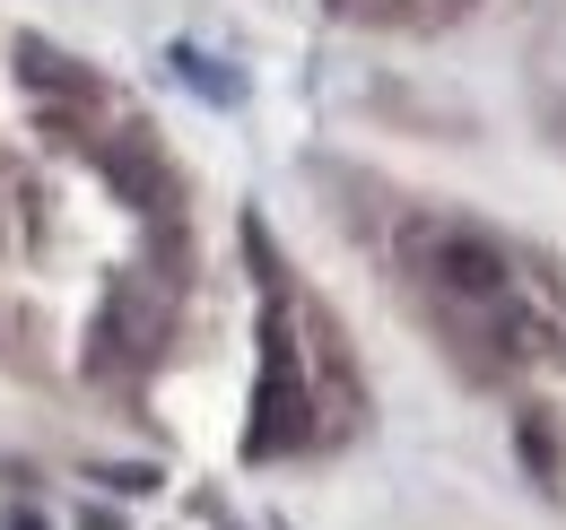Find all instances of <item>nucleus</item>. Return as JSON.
I'll return each mask as SVG.
<instances>
[{
  "label": "nucleus",
  "mask_w": 566,
  "mask_h": 530,
  "mask_svg": "<svg viewBox=\"0 0 566 530\" xmlns=\"http://www.w3.org/2000/svg\"><path fill=\"white\" fill-rule=\"evenodd\" d=\"M436 287H453L462 305H496L514 287V262L496 253L489 235H436Z\"/></svg>",
  "instance_id": "obj_2"
},
{
  "label": "nucleus",
  "mask_w": 566,
  "mask_h": 530,
  "mask_svg": "<svg viewBox=\"0 0 566 530\" xmlns=\"http://www.w3.org/2000/svg\"><path fill=\"white\" fill-rule=\"evenodd\" d=\"M87 166L132 200V209H166V192H175V183H166V166L148 157L140 139H87Z\"/></svg>",
  "instance_id": "obj_3"
},
{
  "label": "nucleus",
  "mask_w": 566,
  "mask_h": 530,
  "mask_svg": "<svg viewBox=\"0 0 566 530\" xmlns=\"http://www.w3.org/2000/svg\"><path fill=\"white\" fill-rule=\"evenodd\" d=\"M514 444H523V453H532V462H541V478H549V469H558V444H549V426H541V417H532V426H523V435H514Z\"/></svg>",
  "instance_id": "obj_5"
},
{
  "label": "nucleus",
  "mask_w": 566,
  "mask_h": 530,
  "mask_svg": "<svg viewBox=\"0 0 566 530\" xmlns=\"http://www.w3.org/2000/svg\"><path fill=\"white\" fill-rule=\"evenodd\" d=\"M296 409H305V383H296V348H287V305H280V287H271V322H262V409H253L244 453H287V444H296Z\"/></svg>",
  "instance_id": "obj_1"
},
{
  "label": "nucleus",
  "mask_w": 566,
  "mask_h": 530,
  "mask_svg": "<svg viewBox=\"0 0 566 530\" xmlns=\"http://www.w3.org/2000/svg\"><path fill=\"white\" fill-rule=\"evenodd\" d=\"M9 530H44V522H35V513H18V522H9Z\"/></svg>",
  "instance_id": "obj_8"
},
{
  "label": "nucleus",
  "mask_w": 566,
  "mask_h": 530,
  "mask_svg": "<svg viewBox=\"0 0 566 530\" xmlns=\"http://www.w3.org/2000/svg\"><path fill=\"white\" fill-rule=\"evenodd\" d=\"M18 87L44 96V105H87V96H96V78L78 62H62L53 44H18Z\"/></svg>",
  "instance_id": "obj_4"
},
{
  "label": "nucleus",
  "mask_w": 566,
  "mask_h": 530,
  "mask_svg": "<svg viewBox=\"0 0 566 530\" xmlns=\"http://www.w3.org/2000/svg\"><path fill=\"white\" fill-rule=\"evenodd\" d=\"M105 487H123V496H148V487H157V469H140V462H114V469H105Z\"/></svg>",
  "instance_id": "obj_6"
},
{
  "label": "nucleus",
  "mask_w": 566,
  "mask_h": 530,
  "mask_svg": "<svg viewBox=\"0 0 566 530\" xmlns=\"http://www.w3.org/2000/svg\"><path fill=\"white\" fill-rule=\"evenodd\" d=\"M78 530H123V522L114 513H78Z\"/></svg>",
  "instance_id": "obj_7"
}]
</instances>
